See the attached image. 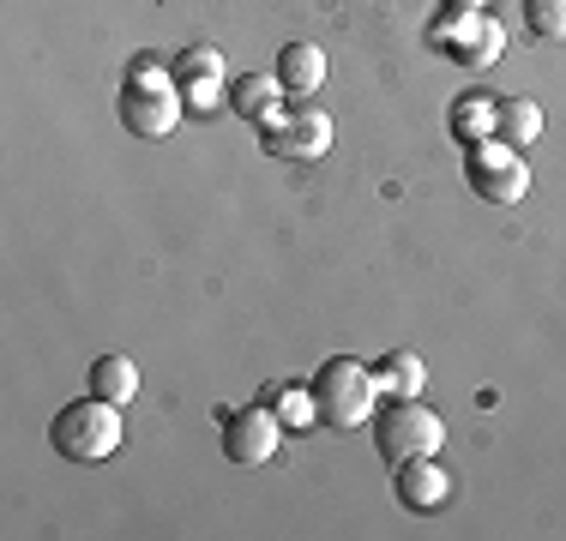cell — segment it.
Returning <instances> with one entry per match:
<instances>
[{
  "mask_svg": "<svg viewBox=\"0 0 566 541\" xmlns=\"http://www.w3.org/2000/svg\"><path fill=\"white\" fill-rule=\"evenodd\" d=\"M380 379H374L368 361H356V356H332L326 368L314 373V410H319V422H326L332 433H356V427H368L374 415H380Z\"/></svg>",
  "mask_w": 566,
  "mask_h": 541,
  "instance_id": "1",
  "label": "cell"
},
{
  "mask_svg": "<svg viewBox=\"0 0 566 541\" xmlns=\"http://www.w3.org/2000/svg\"><path fill=\"white\" fill-rule=\"evenodd\" d=\"M49 439H55V452L66 464H103L120 445V403L85 391V397H73L55 422H49Z\"/></svg>",
  "mask_w": 566,
  "mask_h": 541,
  "instance_id": "2",
  "label": "cell"
},
{
  "mask_svg": "<svg viewBox=\"0 0 566 541\" xmlns=\"http://www.w3.org/2000/svg\"><path fill=\"white\" fill-rule=\"evenodd\" d=\"M374 445L386 464H410V457H434L447 445V422L428 410L422 397H392L374 415Z\"/></svg>",
  "mask_w": 566,
  "mask_h": 541,
  "instance_id": "3",
  "label": "cell"
},
{
  "mask_svg": "<svg viewBox=\"0 0 566 541\" xmlns=\"http://www.w3.org/2000/svg\"><path fill=\"white\" fill-rule=\"evenodd\" d=\"M464 174H470V193H482L489 205H518V199L531 193L524 151H512V145H501V139L464 145Z\"/></svg>",
  "mask_w": 566,
  "mask_h": 541,
  "instance_id": "4",
  "label": "cell"
},
{
  "mask_svg": "<svg viewBox=\"0 0 566 541\" xmlns=\"http://www.w3.org/2000/svg\"><path fill=\"white\" fill-rule=\"evenodd\" d=\"M434 43H447V54L458 66H494L506 54V31L489 12H440Z\"/></svg>",
  "mask_w": 566,
  "mask_h": 541,
  "instance_id": "5",
  "label": "cell"
},
{
  "mask_svg": "<svg viewBox=\"0 0 566 541\" xmlns=\"http://www.w3.org/2000/svg\"><path fill=\"white\" fill-rule=\"evenodd\" d=\"M272 403H248V410H223V457L229 464H265V457H277V439H283Z\"/></svg>",
  "mask_w": 566,
  "mask_h": 541,
  "instance_id": "6",
  "label": "cell"
},
{
  "mask_svg": "<svg viewBox=\"0 0 566 541\" xmlns=\"http://www.w3.org/2000/svg\"><path fill=\"white\" fill-rule=\"evenodd\" d=\"M260 127H265V151L272 157H326L332 151V115H319L314 103H295L290 115H272Z\"/></svg>",
  "mask_w": 566,
  "mask_h": 541,
  "instance_id": "7",
  "label": "cell"
},
{
  "mask_svg": "<svg viewBox=\"0 0 566 541\" xmlns=\"http://www.w3.org/2000/svg\"><path fill=\"white\" fill-rule=\"evenodd\" d=\"M181 120V91L175 85H127L120 91V127L139 139H169Z\"/></svg>",
  "mask_w": 566,
  "mask_h": 541,
  "instance_id": "8",
  "label": "cell"
},
{
  "mask_svg": "<svg viewBox=\"0 0 566 541\" xmlns=\"http://www.w3.org/2000/svg\"><path fill=\"white\" fill-rule=\"evenodd\" d=\"M175 91H181L187 108H211L223 97V54L218 49H187L181 61H175Z\"/></svg>",
  "mask_w": 566,
  "mask_h": 541,
  "instance_id": "9",
  "label": "cell"
},
{
  "mask_svg": "<svg viewBox=\"0 0 566 541\" xmlns=\"http://www.w3.org/2000/svg\"><path fill=\"white\" fill-rule=\"evenodd\" d=\"M452 494V476L434 464V457H410V464H398V499L410 511H440Z\"/></svg>",
  "mask_w": 566,
  "mask_h": 541,
  "instance_id": "10",
  "label": "cell"
},
{
  "mask_svg": "<svg viewBox=\"0 0 566 541\" xmlns=\"http://www.w3.org/2000/svg\"><path fill=\"white\" fill-rule=\"evenodd\" d=\"M277 85H283V97H314V91L326 85V49L290 43L277 54Z\"/></svg>",
  "mask_w": 566,
  "mask_h": 541,
  "instance_id": "11",
  "label": "cell"
},
{
  "mask_svg": "<svg viewBox=\"0 0 566 541\" xmlns=\"http://www.w3.org/2000/svg\"><path fill=\"white\" fill-rule=\"evenodd\" d=\"M548 127L543 103L536 97H501V115H494V139L512 145V151H524V145H536Z\"/></svg>",
  "mask_w": 566,
  "mask_h": 541,
  "instance_id": "12",
  "label": "cell"
},
{
  "mask_svg": "<svg viewBox=\"0 0 566 541\" xmlns=\"http://www.w3.org/2000/svg\"><path fill=\"white\" fill-rule=\"evenodd\" d=\"M277 73H241V78H229V108L235 115H248V120H272L277 115Z\"/></svg>",
  "mask_w": 566,
  "mask_h": 541,
  "instance_id": "13",
  "label": "cell"
},
{
  "mask_svg": "<svg viewBox=\"0 0 566 541\" xmlns=\"http://www.w3.org/2000/svg\"><path fill=\"white\" fill-rule=\"evenodd\" d=\"M91 391L109 403H133L139 397V368H133V356H97L91 361Z\"/></svg>",
  "mask_w": 566,
  "mask_h": 541,
  "instance_id": "14",
  "label": "cell"
},
{
  "mask_svg": "<svg viewBox=\"0 0 566 541\" xmlns=\"http://www.w3.org/2000/svg\"><path fill=\"white\" fill-rule=\"evenodd\" d=\"M374 379H380V391H386V397H422V385H428V368H422V356H410V349H398V356L374 361Z\"/></svg>",
  "mask_w": 566,
  "mask_h": 541,
  "instance_id": "15",
  "label": "cell"
},
{
  "mask_svg": "<svg viewBox=\"0 0 566 541\" xmlns=\"http://www.w3.org/2000/svg\"><path fill=\"white\" fill-rule=\"evenodd\" d=\"M494 115H501V97H458L452 103V139L458 145L494 139Z\"/></svg>",
  "mask_w": 566,
  "mask_h": 541,
  "instance_id": "16",
  "label": "cell"
},
{
  "mask_svg": "<svg viewBox=\"0 0 566 541\" xmlns=\"http://www.w3.org/2000/svg\"><path fill=\"white\" fill-rule=\"evenodd\" d=\"M265 403H272V415L290 433H302V427H314L319 422V410H314V385H265Z\"/></svg>",
  "mask_w": 566,
  "mask_h": 541,
  "instance_id": "17",
  "label": "cell"
},
{
  "mask_svg": "<svg viewBox=\"0 0 566 541\" xmlns=\"http://www.w3.org/2000/svg\"><path fill=\"white\" fill-rule=\"evenodd\" d=\"M524 7V31L536 43H566V0H518Z\"/></svg>",
  "mask_w": 566,
  "mask_h": 541,
  "instance_id": "18",
  "label": "cell"
},
{
  "mask_svg": "<svg viewBox=\"0 0 566 541\" xmlns=\"http://www.w3.org/2000/svg\"><path fill=\"white\" fill-rule=\"evenodd\" d=\"M127 85H175V73H164L157 61H133L127 66Z\"/></svg>",
  "mask_w": 566,
  "mask_h": 541,
  "instance_id": "19",
  "label": "cell"
},
{
  "mask_svg": "<svg viewBox=\"0 0 566 541\" xmlns=\"http://www.w3.org/2000/svg\"><path fill=\"white\" fill-rule=\"evenodd\" d=\"M447 12H489V0H447Z\"/></svg>",
  "mask_w": 566,
  "mask_h": 541,
  "instance_id": "20",
  "label": "cell"
}]
</instances>
